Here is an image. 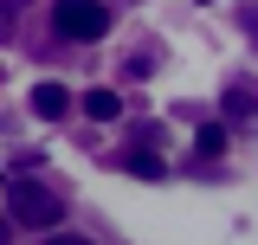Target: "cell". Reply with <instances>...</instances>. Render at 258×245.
Instances as JSON below:
<instances>
[{
	"label": "cell",
	"mask_w": 258,
	"mask_h": 245,
	"mask_svg": "<svg viewBox=\"0 0 258 245\" xmlns=\"http://www.w3.org/2000/svg\"><path fill=\"white\" fill-rule=\"evenodd\" d=\"M7 207H13L20 226H39V232H58V219H64V200H58V194H52V187H39V181H20V174H13Z\"/></svg>",
	"instance_id": "1"
},
{
	"label": "cell",
	"mask_w": 258,
	"mask_h": 245,
	"mask_svg": "<svg viewBox=\"0 0 258 245\" xmlns=\"http://www.w3.org/2000/svg\"><path fill=\"white\" fill-rule=\"evenodd\" d=\"M52 26H58L64 39H78V45H91V39L110 32V7H103V0H58V7H52Z\"/></svg>",
	"instance_id": "2"
},
{
	"label": "cell",
	"mask_w": 258,
	"mask_h": 245,
	"mask_svg": "<svg viewBox=\"0 0 258 245\" xmlns=\"http://www.w3.org/2000/svg\"><path fill=\"white\" fill-rule=\"evenodd\" d=\"M32 110H39V116H45V122H58L64 110H71V91H64V84H52V78H45V84H32Z\"/></svg>",
	"instance_id": "3"
},
{
	"label": "cell",
	"mask_w": 258,
	"mask_h": 245,
	"mask_svg": "<svg viewBox=\"0 0 258 245\" xmlns=\"http://www.w3.org/2000/svg\"><path fill=\"white\" fill-rule=\"evenodd\" d=\"M226 110L232 116H258V78H232L226 84Z\"/></svg>",
	"instance_id": "4"
},
{
	"label": "cell",
	"mask_w": 258,
	"mask_h": 245,
	"mask_svg": "<svg viewBox=\"0 0 258 245\" xmlns=\"http://www.w3.org/2000/svg\"><path fill=\"white\" fill-rule=\"evenodd\" d=\"M116 110H123L116 91H84V116H91V122H116Z\"/></svg>",
	"instance_id": "5"
},
{
	"label": "cell",
	"mask_w": 258,
	"mask_h": 245,
	"mask_svg": "<svg viewBox=\"0 0 258 245\" xmlns=\"http://www.w3.org/2000/svg\"><path fill=\"white\" fill-rule=\"evenodd\" d=\"M123 168H129V174H136V181H161V174H168V161H161L155 149H136V155H129V161H123Z\"/></svg>",
	"instance_id": "6"
},
{
	"label": "cell",
	"mask_w": 258,
	"mask_h": 245,
	"mask_svg": "<svg viewBox=\"0 0 258 245\" xmlns=\"http://www.w3.org/2000/svg\"><path fill=\"white\" fill-rule=\"evenodd\" d=\"M194 149H200V155H226V129H220V122H207V129L194 136Z\"/></svg>",
	"instance_id": "7"
},
{
	"label": "cell",
	"mask_w": 258,
	"mask_h": 245,
	"mask_svg": "<svg viewBox=\"0 0 258 245\" xmlns=\"http://www.w3.org/2000/svg\"><path fill=\"white\" fill-rule=\"evenodd\" d=\"M239 32H245V39L258 45V0H252V7H239Z\"/></svg>",
	"instance_id": "8"
},
{
	"label": "cell",
	"mask_w": 258,
	"mask_h": 245,
	"mask_svg": "<svg viewBox=\"0 0 258 245\" xmlns=\"http://www.w3.org/2000/svg\"><path fill=\"white\" fill-rule=\"evenodd\" d=\"M52 245H91V239H78V232H52Z\"/></svg>",
	"instance_id": "9"
},
{
	"label": "cell",
	"mask_w": 258,
	"mask_h": 245,
	"mask_svg": "<svg viewBox=\"0 0 258 245\" xmlns=\"http://www.w3.org/2000/svg\"><path fill=\"white\" fill-rule=\"evenodd\" d=\"M0 245H7V219H0Z\"/></svg>",
	"instance_id": "10"
},
{
	"label": "cell",
	"mask_w": 258,
	"mask_h": 245,
	"mask_svg": "<svg viewBox=\"0 0 258 245\" xmlns=\"http://www.w3.org/2000/svg\"><path fill=\"white\" fill-rule=\"evenodd\" d=\"M200 7H213V0H200Z\"/></svg>",
	"instance_id": "11"
},
{
	"label": "cell",
	"mask_w": 258,
	"mask_h": 245,
	"mask_svg": "<svg viewBox=\"0 0 258 245\" xmlns=\"http://www.w3.org/2000/svg\"><path fill=\"white\" fill-rule=\"evenodd\" d=\"M20 7H26V0H20Z\"/></svg>",
	"instance_id": "12"
}]
</instances>
